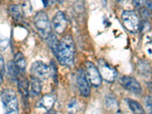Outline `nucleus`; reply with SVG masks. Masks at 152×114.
<instances>
[{
    "mask_svg": "<svg viewBox=\"0 0 152 114\" xmlns=\"http://www.w3.org/2000/svg\"><path fill=\"white\" fill-rule=\"evenodd\" d=\"M75 47L72 35L66 34L61 38L59 41L58 50H57V59L62 66H73L75 59Z\"/></svg>",
    "mask_w": 152,
    "mask_h": 114,
    "instance_id": "1",
    "label": "nucleus"
},
{
    "mask_svg": "<svg viewBox=\"0 0 152 114\" xmlns=\"http://www.w3.org/2000/svg\"><path fill=\"white\" fill-rule=\"evenodd\" d=\"M4 114H18V101L15 91L6 88L1 94Z\"/></svg>",
    "mask_w": 152,
    "mask_h": 114,
    "instance_id": "2",
    "label": "nucleus"
},
{
    "mask_svg": "<svg viewBox=\"0 0 152 114\" xmlns=\"http://www.w3.org/2000/svg\"><path fill=\"white\" fill-rule=\"evenodd\" d=\"M34 25L37 30L39 34L43 37V39H47L48 37L51 34V23H50V18L46 12H39L34 16Z\"/></svg>",
    "mask_w": 152,
    "mask_h": 114,
    "instance_id": "3",
    "label": "nucleus"
},
{
    "mask_svg": "<svg viewBox=\"0 0 152 114\" xmlns=\"http://www.w3.org/2000/svg\"><path fill=\"white\" fill-rule=\"evenodd\" d=\"M122 21L127 31L130 33L135 34L140 28V21L136 12L134 11L126 10L122 14Z\"/></svg>",
    "mask_w": 152,
    "mask_h": 114,
    "instance_id": "4",
    "label": "nucleus"
},
{
    "mask_svg": "<svg viewBox=\"0 0 152 114\" xmlns=\"http://www.w3.org/2000/svg\"><path fill=\"white\" fill-rule=\"evenodd\" d=\"M76 81L80 94L83 97H89L91 94L90 81L88 80L86 72L82 69H78L76 75Z\"/></svg>",
    "mask_w": 152,
    "mask_h": 114,
    "instance_id": "5",
    "label": "nucleus"
},
{
    "mask_svg": "<svg viewBox=\"0 0 152 114\" xmlns=\"http://www.w3.org/2000/svg\"><path fill=\"white\" fill-rule=\"evenodd\" d=\"M99 72L101 78L108 82H113L117 78L118 72L113 67L108 64L106 61L100 59L98 62Z\"/></svg>",
    "mask_w": 152,
    "mask_h": 114,
    "instance_id": "6",
    "label": "nucleus"
},
{
    "mask_svg": "<svg viewBox=\"0 0 152 114\" xmlns=\"http://www.w3.org/2000/svg\"><path fill=\"white\" fill-rule=\"evenodd\" d=\"M85 67L87 70V76L90 83L96 88L100 87L102 83V78L98 70V68L90 61H87L85 62Z\"/></svg>",
    "mask_w": 152,
    "mask_h": 114,
    "instance_id": "7",
    "label": "nucleus"
},
{
    "mask_svg": "<svg viewBox=\"0 0 152 114\" xmlns=\"http://www.w3.org/2000/svg\"><path fill=\"white\" fill-rule=\"evenodd\" d=\"M52 25L56 33L62 34L66 31L68 26V20L64 12H57L52 19Z\"/></svg>",
    "mask_w": 152,
    "mask_h": 114,
    "instance_id": "8",
    "label": "nucleus"
},
{
    "mask_svg": "<svg viewBox=\"0 0 152 114\" xmlns=\"http://www.w3.org/2000/svg\"><path fill=\"white\" fill-rule=\"evenodd\" d=\"M31 72L37 78H47L50 75V69L42 61H36L31 66Z\"/></svg>",
    "mask_w": 152,
    "mask_h": 114,
    "instance_id": "9",
    "label": "nucleus"
},
{
    "mask_svg": "<svg viewBox=\"0 0 152 114\" xmlns=\"http://www.w3.org/2000/svg\"><path fill=\"white\" fill-rule=\"evenodd\" d=\"M120 84L126 90L135 94L142 93V87L138 81L132 76L123 75L120 78Z\"/></svg>",
    "mask_w": 152,
    "mask_h": 114,
    "instance_id": "10",
    "label": "nucleus"
},
{
    "mask_svg": "<svg viewBox=\"0 0 152 114\" xmlns=\"http://www.w3.org/2000/svg\"><path fill=\"white\" fill-rule=\"evenodd\" d=\"M18 81V88L19 91L21 92V94L24 96V97H26L28 96V88H29V82L28 80L25 76L23 75H21V73H19L18 76L17 78Z\"/></svg>",
    "mask_w": 152,
    "mask_h": 114,
    "instance_id": "11",
    "label": "nucleus"
},
{
    "mask_svg": "<svg viewBox=\"0 0 152 114\" xmlns=\"http://www.w3.org/2000/svg\"><path fill=\"white\" fill-rule=\"evenodd\" d=\"M30 87H31V93L33 96H37L41 92L42 85L41 81L39 78L32 76L30 81Z\"/></svg>",
    "mask_w": 152,
    "mask_h": 114,
    "instance_id": "12",
    "label": "nucleus"
},
{
    "mask_svg": "<svg viewBox=\"0 0 152 114\" xmlns=\"http://www.w3.org/2000/svg\"><path fill=\"white\" fill-rule=\"evenodd\" d=\"M14 62L18 69L20 73L24 72L26 69V60L24 55L21 52H18L14 56Z\"/></svg>",
    "mask_w": 152,
    "mask_h": 114,
    "instance_id": "13",
    "label": "nucleus"
},
{
    "mask_svg": "<svg viewBox=\"0 0 152 114\" xmlns=\"http://www.w3.org/2000/svg\"><path fill=\"white\" fill-rule=\"evenodd\" d=\"M127 103L133 114H146L142 104L136 100L128 99Z\"/></svg>",
    "mask_w": 152,
    "mask_h": 114,
    "instance_id": "14",
    "label": "nucleus"
},
{
    "mask_svg": "<svg viewBox=\"0 0 152 114\" xmlns=\"http://www.w3.org/2000/svg\"><path fill=\"white\" fill-rule=\"evenodd\" d=\"M47 40L51 50H52L53 52V53L56 56L57 50H58V46H59V40L57 39L56 36L54 34L51 33V34L48 37V38H47Z\"/></svg>",
    "mask_w": 152,
    "mask_h": 114,
    "instance_id": "15",
    "label": "nucleus"
},
{
    "mask_svg": "<svg viewBox=\"0 0 152 114\" xmlns=\"http://www.w3.org/2000/svg\"><path fill=\"white\" fill-rule=\"evenodd\" d=\"M7 68H8V72L9 75H10L11 78L12 79H17L18 76L19 72L18 69L17 68V66L15 64L14 61H9L7 63Z\"/></svg>",
    "mask_w": 152,
    "mask_h": 114,
    "instance_id": "16",
    "label": "nucleus"
},
{
    "mask_svg": "<svg viewBox=\"0 0 152 114\" xmlns=\"http://www.w3.org/2000/svg\"><path fill=\"white\" fill-rule=\"evenodd\" d=\"M9 11L12 17L16 20L18 21L21 18V10L20 6L18 5H11L9 8Z\"/></svg>",
    "mask_w": 152,
    "mask_h": 114,
    "instance_id": "17",
    "label": "nucleus"
},
{
    "mask_svg": "<svg viewBox=\"0 0 152 114\" xmlns=\"http://www.w3.org/2000/svg\"><path fill=\"white\" fill-rule=\"evenodd\" d=\"M54 101H55V99L53 97L50 96V95H47V96L43 97L42 100H40V106L44 107L45 109L50 110L53 105Z\"/></svg>",
    "mask_w": 152,
    "mask_h": 114,
    "instance_id": "18",
    "label": "nucleus"
},
{
    "mask_svg": "<svg viewBox=\"0 0 152 114\" xmlns=\"http://www.w3.org/2000/svg\"><path fill=\"white\" fill-rule=\"evenodd\" d=\"M145 107V113L152 114V96L148 95L144 99Z\"/></svg>",
    "mask_w": 152,
    "mask_h": 114,
    "instance_id": "19",
    "label": "nucleus"
},
{
    "mask_svg": "<svg viewBox=\"0 0 152 114\" xmlns=\"http://www.w3.org/2000/svg\"><path fill=\"white\" fill-rule=\"evenodd\" d=\"M4 72H5V62H4V58L2 56V54L0 53V72L3 75Z\"/></svg>",
    "mask_w": 152,
    "mask_h": 114,
    "instance_id": "20",
    "label": "nucleus"
},
{
    "mask_svg": "<svg viewBox=\"0 0 152 114\" xmlns=\"http://www.w3.org/2000/svg\"><path fill=\"white\" fill-rule=\"evenodd\" d=\"M144 5L148 10L152 11V1H145L144 2Z\"/></svg>",
    "mask_w": 152,
    "mask_h": 114,
    "instance_id": "21",
    "label": "nucleus"
},
{
    "mask_svg": "<svg viewBox=\"0 0 152 114\" xmlns=\"http://www.w3.org/2000/svg\"><path fill=\"white\" fill-rule=\"evenodd\" d=\"M2 81H3V75L0 72V85H2Z\"/></svg>",
    "mask_w": 152,
    "mask_h": 114,
    "instance_id": "22",
    "label": "nucleus"
},
{
    "mask_svg": "<svg viewBox=\"0 0 152 114\" xmlns=\"http://www.w3.org/2000/svg\"><path fill=\"white\" fill-rule=\"evenodd\" d=\"M51 114H56V113H51Z\"/></svg>",
    "mask_w": 152,
    "mask_h": 114,
    "instance_id": "23",
    "label": "nucleus"
}]
</instances>
